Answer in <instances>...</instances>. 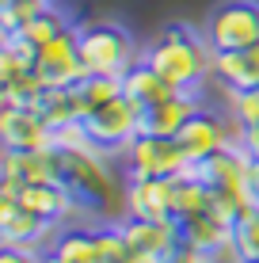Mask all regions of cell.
Returning <instances> with one entry per match:
<instances>
[{
  "label": "cell",
  "mask_w": 259,
  "mask_h": 263,
  "mask_svg": "<svg viewBox=\"0 0 259 263\" xmlns=\"http://www.w3.org/2000/svg\"><path fill=\"white\" fill-rule=\"evenodd\" d=\"M141 61H149L172 88L198 92V84L213 72V46L206 42V34H194L191 27L172 23L149 42Z\"/></svg>",
  "instance_id": "obj_1"
},
{
  "label": "cell",
  "mask_w": 259,
  "mask_h": 263,
  "mask_svg": "<svg viewBox=\"0 0 259 263\" xmlns=\"http://www.w3.org/2000/svg\"><path fill=\"white\" fill-rule=\"evenodd\" d=\"M76 39L88 77H126L141 61L133 34L118 23H84L76 27Z\"/></svg>",
  "instance_id": "obj_2"
},
{
  "label": "cell",
  "mask_w": 259,
  "mask_h": 263,
  "mask_svg": "<svg viewBox=\"0 0 259 263\" xmlns=\"http://www.w3.org/2000/svg\"><path fill=\"white\" fill-rule=\"evenodd\" d=\"M206 42L217 50H244L259 42V0H221L206 20Z\"/></svg>",
  "instance_id": "obj_3"
},
{
  "label": "cell",
  "mask_w": 259,
  "mask_h": 263,
  "mask_svg": "<svg viewBox=\"0 0 259 263\" xmlns=\"http://www.w3.org/2000/svg\"><path fill=\"white\" fill-rule=\"evenodd\" d=\"M122 160H126V176L130 179H145V176H183V168L191 164L183 153V145L175 138H156V134H137L126 149H122Z\"/></svg>",
  "instance_id": "obj_4"
},
{
  "label": "cell",
  "mask_w": 259,
  "mask_h": 263,
  "mask_svg": "<svg viewBox=\"0 0 259 263\" xmlns=\"http://www.w3.org/2000/svg\"><path fill=\"white\" fill-rule=\"evenodd\" d=\"M141 119H145V107L122 92V96H114L111 103H103L99 111H92L84 122H88L92 141L99 145L103 153H111V149H126V145L137 138Z\"/></svg>",
  "instance_id": "obj_5"
},
{
  "label": "cell",
  "mask_w": 259,
  "mask_h": 263,
  "mask_svg": "<svg viewBox=\"0 0 259 263\" xmlns=\"http://www.w3.org/2000/svg\"><path fill=\"white\" fill-rule=\"evenodd\" d=\"M34 72L42 77L46 88H73L88 77L84 61H80V39H76V27L61 31L57 39L42 42L38 58H34Z\"/></svg>",
  "instance_id": "obj_6"
},
{
  "label": "cell",
  "mask_w": 259,
  "mask_h": 263,
  "mask_svg": "<svg viewBox=\"0 0 259 263\" xmlns=\"http://www.w3.org/2000/svg\"><path fill=\"white\" fill-rule=\"evenodd\" d=\"M0 138L4 149H57V134L34 107H0Z\"/></svg>",
  "instance_id": "obj_7"
},
{
  "label": "cell",
  "mask_w": 259,
  "mask_h": 263,
  "mask_svg": "<svg viewBox=\"0 0 259 263\" xmlns=\"http://www.w3.org/2000/svg\"><path fill=\"white\" fill-rule=\"evenodd\" d=\"M175 141L183 145L187 160H206L217 149L233 145V119H217L213 111H194L187 126L175 134Z\"/></svg>",
  "instance_id": "obj_8"
},
{
  "label": "cell",
  "mask_w": 259,
  "mask_h": 263,
  "mask_svg": "<svg viewBox=\"0 0 259 263\" xmlns=\"http://www.w3.org/2000/svg\"><path fill=\"white\" fill-rule=\"evenodd\" d=\"M4 176H15L23 183H65V153L61 149H4Z\"/></svg>",
  "instance_id": "obj_9"
},
{
  "label": "cell",
  "mask_w": 259,
  "mask_h": 263,
  "mask_svg": "<svg viewBox=\"0 0 259 263\" xmlns=\"http://www.w3.org/2000/svg\"><path fill=\"white\" fill-rule=\"evenodd\" d=\"M65 183L76 191V198H111V191H114V179L103 164L99 149L65 153Z\"/></svg>",
  "instance_id": "obj_10"
},
{
  "label": "cell",
  "mask_w": 259,
  "mask_h": 263,
  "mask_svg": "<svg viewBox=\"0 0 259 263\" xmlns=\"http://www.w3.org/2000/svg\"><path fill=\"white\" fill-rule=\"evenodd\" d=\"M122 233H126L130 248L145 252V256H153L160 263L183 244L180 221H175V217H164V221H153V217H130V221L122 225Z\"/></svg>",
  "instance_id": "obj_11"
},
{
  "label": "cell",
  "mask_w": 259,
  "mask_h": 263,
  "mask_svg": "<svg viewBox=\"0 0 259 263\" xmlns=\"http://www.w3.org/2000/svg\"><path fill=\"white\" fill-rule=\"evenodd\" d=\"M172 195H175V179H168V176L130 179V187H126L130 217H153V221L172 217Z\"/></svg>",
  "instance_id": "obj_12"
},
{
  "label": "cell",
  "mask_w": 259,
  "mask_h": 263,
  "mask_svg": "<svg viewBox=\"0 0 259 263\" xmlns=\"http://www.w3.org/2000/svg\"><path fill=\"white\" fill-rule=\"evenodd\" d=\"M194 111H202L198 96L194 92H172L168 99L145 107V119H141V134H156V138H175L187 126Z\"/></svg>",
  "instance_id": "obj_13"
},
{
  "label": "cell",
  "mask_w": 259,
  "mask_h": 263,
  "mask_svg": "<svg viewBox=\"0 0 259 263\" xmlns=\"http://www.w3.org/2000/svg\"><path fill=\"white\" fill-rule=\"evenodd\" d=\"M19 210L42 217V221H61L69 210L76 206V191L69 183H23L19 187Z\"/></svg>",
  "instance_id": "obj_14"
},
{
  "label": "cell",
  "mask_w": 259,
  "mask_h": 263,
  "mask_svg": "<svg viewBox=\"0 0 259 263\" xmlns=\"http://www.w3.org/2000/svg\"><path fill=\"white\" fill-rule=\"evenodd\" d=\"M213 77L229 92H248L259 88V42L244 50H217L213 53Z\"/></svg>",
  "instance_id": "obj_15"
},
{
  "label": "cell",
  "mask_w": 259,
  "mask_h": 263,
  "mask_svg": "<svg viewBox=\"0 0 259 263\" xmlns=\"http://www.w3.org/2000/svg\"><path fill=\"white\" fill-rule=\"evenodd\" d=\"M180 237H183V244H191V248H198V252H206V256H213V252H221L229 240H233V225L221 221L217 214L202 210V214H194V217H187V221H180Z\"/></svg>",
  "instance_id": "obj_16"
},
{
  "label": "cell",
  "mask_w": 259,
  "mask_h": 263,
  "mask_svg": "<svg viewBox=\"0 0 259 263\" xmlns=\"http://www.w3.org/2000/svg\"><path fill=\"white\" fill-rule=\"evenodd\" d=\"M46 233H50V221L19 210V206L12 214H0V240H4V248H38Z\"/></svg>",
  "instance_id": "obj_17"
},
{
  "label": "cell",
  "mask_w": 259,
  "mask_h": 263,
  "mask_svg": "<svg viewBox=\"0 0 259 263\" xmlns=\"http://www.w3.org/2000/svg\"><path fill=\"white\" fill-rule=\"evenodd\" d=\"M122 92H126L130 99H137L141 107H153V103H160V99H168L172 92H180V88H172L149 61H137V65L122 77Z\"/></svg>",
  "instance_id": "obj_18"
},
{
  "label": "cell",
  "mask_w": 259,
  "mask_h": 263,
  "mask_svg": "<svg viewBox=\"0 0 259 263\" xmlns=\"http://www.w3.org/2000/svg\"><path fill=\"white\" fill-rule=\"evenodd\" d=\"M34 58H38V46H31L23 34H4V46H0V84L34 72Z\"/></svg>",
  "instance_id": "obj_19"
},
{
  "label": "cell",
  "mask_w": 259,
  "mask_h": 263,
  "mask_svg": "<svg viewBox=\"0 0 259 263\" xmlns=\"http://www.w3.org/2000/svg\"><path fill=\"white\" fill-rule=\"evenodd\" d=\"M210 206V183L194 176H175V195H172V217L175 221H187V217L202 214Z\"/></svg>",
  "instance_id": "obj_20"
},
{
  "label": "cell",
  "mask_w": 259,
  "mask_h": 263,
  "mask_svg": "<svg viewBox=\"0 0 259 263\" xmlns=\"http://www.w3.org/2000/svg\"><path fill=\"white\" fill-rule=\"evenodd\" d=\"M34 111H38L42 119L53 126V130H57V126H65V122L84 119V115H80V103H76V92H73V88H46Z\"/></svg>",
  "instance_id": "obj_21"
},
{
  "label": "cell",
  "mask_w": 259,
  "mask_h": 263,
  "mask_svg": "<svg viewBox=\"0 0 259 263\" xmlns=\"http://www.w3.org/2000/svg\"><path fill=\"white\" fill-rule=\"evenodd\" d=\"M76 92V103H80V115H92L99 111L103 103H111L114 96H122V77H84L80 84H73Z\"/></svg>",
  "instance_id": "obj_22"
},
{
  "label": "cell",
  "mask_w": 259,
  "mask_h": 263,
  "mask_svg": "<svg viewBox=\"0 0 259 263\" xmlns=\"http://www.w3.org/2000/svg\"><path fill=\"white\" fill-rule=\"evenodd\" d=\"M53 256L61 263H103L95 229L92 233H65V237L57 240V248H53Z\"/></svg>",
  "instance_id": "obj_23"
},
{
  "label": "cell",
  "mask_w": 259,
  "mask_h": 263,
  "mask_svg": "<svg viewBox=\"0 0 259 263\" xmlns=\"http://www.w3.org/2000/svg\"><path fill=\"white\" fill-rule=\"evenodd\" d=\"M61 31H69V20H65V15H61V12H57L53 4H46V8H42V12L34 15L31 23H23V27H19L15 34H23V39L31 42V46H42V42L57 39Z\"/></svg>",
  "instance_id": "obj_24"
},
{
  "label": "cell",
  "mask_w": 259,
  "mask_h": 263,
  "mask_svg": "<svg viewBox=\"0 0 259 263\" xmlns=\"http://www.w3.org/2000/svg\"><path fill=\"white\" fill-rule=\"evenodd\" d=\"M42 92H46L42 77L38 72H27V77H19V80L0 84V107H38Z\"/></svg>",
  "instance_id": "obj_25"
},
{
  "label": "cell",
  "mask_w": 259,
  "mask_h": 263,
  "mask_svg": "<svg viewBox=\"0 0 259 263\" xmlns=\"http://www.w3.org/2000/svg\"><path fill=\"white\" fill-rule=\"evenodd\" d=\"M233 244H236V252H240V259H244V263H255L259 259V202L233 225Z\"/></svg>",
  "instance_id": "obj_26"
},
{
  "label": "cell",
  "mask_w": 259,
  "mask_h": 263,
  "mask_svg": "<svg viewBox=\"0 0 259 263\" xmlns=\"http://www.w3.org/2000/svg\"><path fill=\"white\" fill-rule=\"evenodd\" d=\"M46 4H50V0H4V8H0V31L15 34L23 23H31Z\"/></svg>",
  "instance_id": "obj_27"
},
{
  "label": "cell",
  "mask_w": 259,
  "mask_h": 263,
  "mask_svg": "<svg viewBox=\"0 0 259 263\" xmlns=\"http://www.w3.org/2000/svg\"><path fill=\"white\" fill-rule=\"evenodd\" d=\"M57 149H65V153H80V149H99V145L92 141V134H88V122L84 119H76V122H65V126H57ZM103 153V149H99Z\"/></svg>",
  "instance_id": "obj_28"
},
{
  "label": "cell",
  "mask_w": 259,
  "mask_h": 263,
  "mask_svg": "<svg viewBox=\"0 0 259 263\" xmlns=\"http://www.w3.org/2000/svg\"><path fill=\"white\" fill-rule=\"evenodd\" d=\"M233 96V115L244 126H259V88H248V92H229Z\"/></svg>",
  "instance_id": "obj_29"
},
{
  "label": "cell",
  "mask_w": 259,
  "mask_h": 263,
  "mask_svg": "<svg viewBox=\"0 0 259 263\" xmlns=\"http://www.w3.org/2000/svg\"><path fill=\"white\" fill-rule=\"evenodd\" d=\"M0 263H42V259L34 256V248H4Z\"/></svg>",
  "instance_id": "obj_30"
},
{
  "label": "cell",
  "mask_w": 259,
  "mask_h": 263,
  "mask_svg": "<svg viewBox=\"0 0 259 263\" xmlns=\"http://www.w3.org/2000/svg\"><path fill=\"white\" fill-rule=\"evenodd\" d=\"M240 149L252 160H259V126H244V138H240Z\"/></svg>",
  "instance_id": "obj_31"
},
{
  "label": "cell",
  "mask_w": 259,
  "mask_h": 263,
  "mask_svg": "<svg viewBox=\"0 0 259 263\" xmlns=\"http://www.w3.org/2000/svg\"><path fill=\"white\" fill-rule=\"evenodd\" d=\"M42 263H61L57 256H53V252H50V256H42Z\"/></svg>",
  "instance_id": "obj_32"
},
{
  "label": "cell",
  "mask_w": 259,
  "mask_h": 263,
  "mask_svg": "<svg viewBox=\"0 0 259 263\" xmlns=\"http://www.w3.org/2000/svg\"><path fill=\"white\" fill-rule=\"evenodd\" d=\"M255 195H259V160H255Z\"/></svg>",
  "instance_id": "obj_33"
},
{
  "label": "cell",
  "mask_w": 259,
  "mask_h": 263,
  "mask_svg": "<svg viewBox=\"0 0 259 263\" xmlns=\"http://www.w3.org/2000/svg\"><path fill=\"white\" fill-rule=\"evenodd\" d=\"M255 263H259V259H255Z\"/></svg>",
  "instance_id": "obj_34"
}]
</instances>
